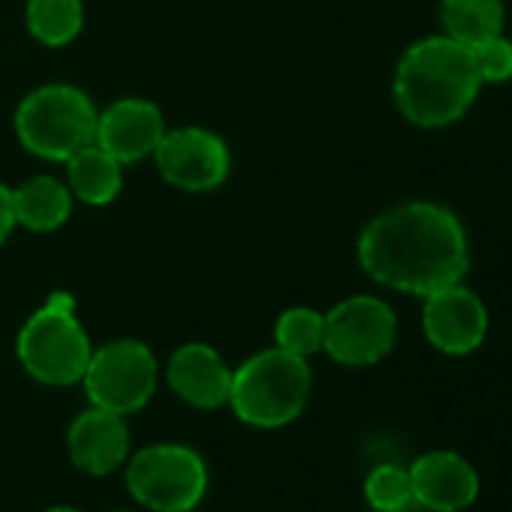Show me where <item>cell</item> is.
I'll return each mask as SVG.
<instances>
[{
  "mask_svg": "<svg viewBox=\"0 0 512 512\" xmlns=\"http://www.w3.org/2000/svg\"><path fill=\"white\" fill-rule=\"evenodd\" d=\"M16 208H13V187L0 184V244H4L16 229Z\"/></svg>",
  "mask_w": 512,
  "mask_h": 512,
  "instance_id": "22",
  "label": "cell"
},
{
  "mask_svg": "<svg viewBox=\"0 0 512 512\" xmlns=\"http://www.w3.org/2000/svg\"><path fill=\"white\" fill-rule=\"evenodd\" d=\"M365 497L377 512H401L413 503L410 473L398 464H380L365 479Z\"/></svg>",
  "mask_w": 512,
  "mask_h": 512,
  "instance_id": "20",
  "label": "cell"
},
{
  "mask_svg": "<svg viewBox=\"0 0 512 512\" xmlns=\"http://www.w3.org/2000/svg\"><path fill=\"white\" fill-rule=\"evenodd\" d=\"M16 353L22 368L46 386L82 383L91 362V338L76 317V302L67 293L49 296V302L28 317L19 332Z\"/></svg>",
  "mask_w": 512,
  "mask_h": 512,
  "instance_id": "4",
  "label": "cell"
},
{
  "mask_svg": "<svg viewBox=\"0 0 512 512\" xmlns=\"http://www.w3.org/2000/svg\"><path fill=\"white\" fill-rule=\"evenodd\" d=\"M151 157L163 181L187 193H208L220 187L232 163L226 142L205 127L166 130Z\"/></svg>",
  "mask_w": 512,
  "mask_h": 512,
  "instance_id": "9",
  "label": "cell"
},
{
  "mask_svg": "<svg viewBox=\"0 0 512 512\" xmlns=\"http://www.w3.org/2000/svg\"><path fill=\"white\" fill-rule=\"evenodd\" d=\"M97 106L76 85H43L16 109V136L25 151L67 163L76 151L94 145Z\"/></svg>",
  "mask_w": 512,
  "mask_h": 512,
  "instance_id": "5",
  "label": "cell"
},
{
  "mask_svg": "<svg viewBox=\"0 0 512 512\" xmlns=\"http://www.w3.org/2000/svg\"><path fill=\"white\" fill-rule=\"evenodd\" d=\"M115 512H127V509H115Z\"/></svg>",
  "mask_w": 512,
  "mask_h": 512,
  "instance_id": "24",
  "label": "cell"
},
{
  "mask_svg": "<svg viewBox=\"0 0 512 512\" xmlns=\"http://www.w3.org/2000/svg\"><path fill=\"white\" fill-rule=\"evenodd\" d=\"M422 329H425V338L440 353L464 356V353H473L485 341L488 314L476 293H470L461 284H452L446 290L425 296Z\"/></svg>",
  "mask_w": 512,
  "mask_h": 512,
  "instance_id": "10",
  "label": "cell"
},
{
  "mask_svg": "<svg viewBox=\"0 0 512 512\" xmlns=\"http://www.w3.org/2000/svg\"><path fill=\"white\" fill-rule=\"evenodd\" d=\"M311 398V365L308 359L281 347L250 356L232 371L229 407L244 425L284 428L290 425Z\"/></svg>",
  "mask_w": 512,
  "mask_h": 512,
  "instance_id": "3",
  "label": "cell"
},
{
  "mask_svg": "<svg viewBox=\"0 0 512 512\" xmlns=\"http://www.w3.org/2000/svg\"><path fill=\"white\" fill-rule=\"evenodd\" d=\"M166 380H169V389L190 407L217 410L229 404L232 368L208 344L193 341V344L178 347L166 365Z\"/></svg>",
  "mask_w": 512,
  "mask_h": 512,
  "instance_id": "13",
  "label": "cell"
},
{
  "mask_svg": "<svg viewBox=\"0 0 512 512\" xmlns=\"http://www.w3.org/2000/svg\"><path fill=\"white\" fill-rule=\"evenodd\" d=\"M356 250L371 281L422 299L461 284L470 266L461 220L434 202H404L377 214Z\"/></svg>",
  "mask_w": 512,
  "mask_h": 512,
  "instance_id": "1",
  "label": "cell"
},
{
  "mask_svg": "<svg viewBox=\"0 0 512 512\" xmlns=\"http://www.w3.org/2000/svg\"><path fill=\"white\" fill-rule=\"evenodd\" d=\"M67 452L70 461L91 476L115 473L130 455V431L124 425V416L103 407L85 410L73 419L67 431Z\"/></svg>",
  "mask_w": 512,
  "mask_h": 512,
  "instance_id": "14",
  "label": "cell"
},
{
  "mask_svg": "<svg viewBox=\"0 0 512 512\" xmlns=\"http://www.w3.org/2000/svg\"><path fill=\"white\" fill-rule=\"evenodd\" d=\"M326 317L323 350L350 368L374 365L392 353L398 338L395 311L377 296H353L335 305Z\"/></svg>",
  "mask_w": 512,
  "mask_h": 512,
  "instance_id": "8",
  "label": "cell"
},
{
  "mask_svg": "<svg viewBox=\"0 0 512 512\" xmlns=\"http://www.w3.org/2000/svg\"><path fill=\"white\" fill-rule=\"evenodd\" d=\"M166 133L163 112L142 97H124L109 103L97 115V136L94 142L112 154L121 166L139 163L151 157Z\"/></svg>",
  "mask_w": 512,
  "mask_h": 512,
  "instance_id": "11",
  "label": "cell"
},
{
  "mask_svg": "<svg viewBox=\"0 0 512 512\" xmlns=\"http://www.w3.org/2000/svg\"><path fill=\"white\" fill-rule=\"evenodd\" d=\"M473 52L476 70L482 85L485 82H509L512 79V43L503 40L500 34L491 40H482L476 46H467Z\"/></svg>",
  "mask_w": 512,
  "mask_h": 512,
  "instance_id": "21",
  "label": "cell"
},
{
  "mask_svg": "<svg viewBox=\"0 0 512 512\" xmlns=\"http://www.w3.org/2000/svg\"><path fill=\"white\" fill-rule=\"evenodd\" d=\"M13 208L19 226L34 232H55L73 214V190L52 175H37L13 190Z\"/></svg>",
  "mask_w": 512,
  "mask_h": 512,
  "instance_id": "15",
  "label": "cell"
},
{
  "mask_svg": "<svg viewBox=\"0 0 512 512\" xmlns=\"http://www.w3.org/2000/svg\"><path fill=\"white\" fill-rule=\"evenodd\" d=\"M82 383L94 407L127 416L151 401L157 386V359L142 341H109L91 353Z\"/></svg>",
  "mask_w": 512,
  "mask_h": 512,
  "instance_id": "7",
  "label": "cell"
},
{
  "mask_svg": "<svg viewBox=\"0 0 512 512\" xmlns=\"http://www.w3.org/2000/svg\"><path fill=\"white\" fill-rule=\"evenodd\" d=\"M407 473L413 500L431 512H458L479 494V476L473 464L458 452H428L416 458Z\"/></svg>",
  "mask_w": 512,
  "mask_h": 512,
  "instance_id": "12",
  "label": "cell"
},
{
  "mask_svg": "<svg viewBox=\"0 0 512 512\" xmlns=\"http://www.w3.org/2000/svg\"><path fill=\"white\" fill-rule=\"evenodd\" d=\"M127 491L154 512H190L208 488V470L196 449L154 443L127 464Z\"/></svg>",
  "mask_w": 512,
  "mask_h": 512,
  "instance_id": "6",
  "label": "cell"
},
{
  "mask_svg": "<svg viewBox=\"0 0 512 512\" xmlns=\"http://www.w3.org/2000/svg\"><path fill=\"white\" fill-rule=\"evenodd\" d=\"M82 0H28V31L37 43L58 49L82 34Z\"/></svg>",
  "mask_w": 512,
  "mask_h": 512,
  "instance_id": "18",
  "label": "cell"
},
{
  "mask_svg": "<svg viewBox=\"0 0 512 512\" xmlns=\"http://www.w3.org/2000/svg\"><path fill=\"white\" fill-rule=\"evenodd\" d=\"M323 332H326V317L314 308H290L275 323L278 347L302 359L323 350Z\"/></svg>",
  "mask_w": 512,
  "mask_h": 512,
  "instance_id": "19",
  "label": "cell"
},
{
  "mask_svg": "<svg viewBox=\"0 0 512 512\" xmlns=\"http://www.w3.org/2000/svg\"><path fill=\"white\" fill-rule=\"evenodd\" d=\"M46 512H82V509H73V506H52V509H46Z\"/></svg>",
  "mask_w": 512,
  "mask_h": 512,
  "instance_id": "23",
  "label": "cell"
},
{
  "mask_svg": "<svg viewBox=\"0 0 512 512\" xmlns=\"http://www.w3.org/2000/svg\"><path fill=\"white\" fill-rule=\"evenodd\" d=\"M482 88L473 52L449 37L410 46L395 70L392 94L401 115L416 127H449L473 106Z\"/></svg>",
  "mask_w": 512,
  "mask_h": 512,
  "instance_id": "2",
  "label": "cell"
},
{
  "mask_svg": "<svg viewBox=\"0 0 512 512\" xmlns=\"http://www.w3.org/2000/svg\"><path fill=\"white\" fill-rule=\"evenodd\" d=\"M440 19L449 40L461 46H476L500 34L503 4L500 0H443Z\"/></svg>",
  "mask_w": 512,
  "mask_h": 512,
  "instance_id": "17",
  "label": "cell"
},
{
  "mask_svg": "<svg viewBox=\"0 0 512 512\" xmlns=\"http://www.w3.org/2000/svg\"><path fill=\"white\" fill-rule=\"evenodd\" d=\"M67 187L85 205H109L124 187V166L97 142L76 151L67 163Z\"/></svg>",
  "mask_w": 512,
  "mask_h": 512,
  "instance_id": "16",
  "label": "cell"
}]
</instances>
